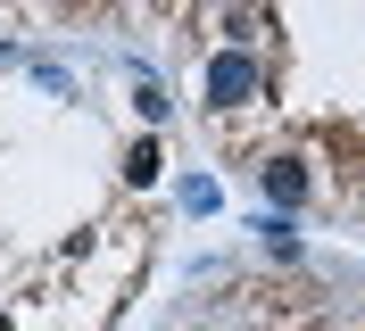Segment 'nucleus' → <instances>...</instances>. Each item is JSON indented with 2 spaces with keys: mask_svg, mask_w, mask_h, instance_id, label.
Returning a JSON list of instances; mask_svg holds the SVG:
<instances>
[{
  "mask_svg": "<svg viewBox=\"0 0 365 331\" xmlns=\"http://www.w3.org/2000/svg\"><path fill=\"white\" fill-rule=\"evenodd\" d=\"M207 108H250V100H266V58H250V50H216L200 75Z\"/></svg>",
  "mask_w": 365,
  "mask_h": 331,
  "instance_id": "1",
  "label": "nucleus"
},
{
  "mask_svg": "<svg viewBox=\"0 0 365 331\" xmlns=\"http://www.w3.org/2000/svg\"><path fill=\"white\" fill-rule=\"evenodd\" d=\"M257 191H266L274 207H299V199H307V166H299V157H266V166H257Z\"/></svg>",
  "mask_w": 365,
  "mask_h": 331,
  "instance_id": "2",
  "label": "nucleus"
},
{
  "mask_svg": "<svg viewBox=\"0 0 365 331\" xmlns=\"http://www.w3.org/2000/svg\"><path fill=\"white\" fill-rule=\"evenodd\" d=\"M257 241H266V257L299 265V232H291V224H282V216H274V224H257Z\"/></svg>",
  "mask_w": 365,
  "mask_h": 331,
  "instance_id": "3",
  "label": "nucleus"
},
{
  "mask_svg": "<svg viewBox=\"0 0 365 331\" xmlns=\"http://www.w3.org/2000/svg\"><path fill=\"white\" fill-rule=\"evenodd\" d=\"M158 166H166V157H158V141H133V157H125V174H133V182H158Z\"/></svg>",
  "mask_w": 365,
  "mask_h": 331,
  "instance_id": "4",
  "label": "nucleus"
},
{
  "mask_svg": "<svg viewBox=\"0 0 365 331\" xmlns=\"http://www.w3.org/2000/svg\"><path fill=\"white\" fill-rule=\"evenodd\" d=\"M133 91H141V116H166V83L150 75V66H133Z\"/></svg>",
  "mask_w": 365,
  "mask_h": 331,
  "instance_id": "5",
  "label": "nucleus"
},
{
  "mask_svg": "<svg viewBox=\"0 0 365 331\" xmlns=\"http://www.w3.org/2000/svg\"><path fill=\"white\" fill-rule=\"evenodd\" d=\"M225 33H232V50H250L257 42V17H250V9H225Z\"/></svg>",
  "mask_w": 365,
  "mask_h": 331,
  "instance_id": "6",
  "label": "nucleus"
}]
</instances>
